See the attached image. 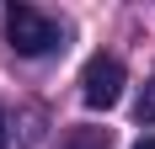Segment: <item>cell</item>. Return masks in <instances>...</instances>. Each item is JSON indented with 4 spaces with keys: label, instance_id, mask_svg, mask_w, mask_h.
<instances>
[{
    "label": "cell",
    "instance_id": "cell-1",
    "mask_svg": "<svg viewBox=\"0 0 155 149\" xmlns=\"http://www.w3.org/2000/svg\"><path fill=\"white\" fill-rule=\"evenodd\" d=\"M5 43L21 59H43V53L64 48V27L54 16H43L38 5H5Z\"/></svg>",
    "mask_w": 155,
    "mask_h": 149
},
{
    "label": "cell",
    "instance_id": "cell-2",
    "mask_svg": "<svg viewBox=\"0 0 155 149\" xmlns=\"http://www.w3.org/2000/svg\"><path fill=\"white\" fill-rule=\"evenodd\" d=\"M118 96H123V59H112V53L86 59V69H80V101L91 112H107V106H118Z\"/></svg>",
    "mask_w": 155,
    "mask_h": 149
},
{
    "label": "cell",
    "instance_id": "cell-3",
    "mask_svg": "<svg viewBox=\"0 0 155 149\" xmlns=\"http://www.w3.org/2000/svg\"><path fill=\"white\" fill-rule=\"evenodd\" d=\"M59 149H112V128H70Z\"/></svg>",
    "mask_w": 155,
    "mask_h": 149
},
{
    "label": "cell",
    "instance_id": "cell-4",
    "mask_svg": "<svg viewBox=\"0 0 155 149\" xmlns=\"http://www.w3.org/2000/svg\"><path fill=\"white\" fill-rule=\"evenodd\" d=\"M134 117H139L144 128H155V80H144V90H139V101H134Z\"/></svg>",
    "mask_w": 155,
    "mask_h": 149
},
{
    "label": "cell",
    "instance_id": "cell-5",
    "mask_svg": "<svg viewBox=\"0 0 155 149\" xmlns=\"http://www.w3.org/2000/svg\"><path fill=\"white\" fill-rule=\"evenodd\" d=\"M0 149H5V112H0Z\"/></svg>",
    "mask_w": 155,
    "mask_h": 149
},
{
    "label": "cell",
    "instance_id": "cell-6",
    "mask_svg": "<svg viewBox=\"0 0 155 149\" xmlns=\"http://www.w3.org/2000/svg\"><path fill=\"white\" fill-rule=\"evenodd\" d=\"M134 149H155V138H139V144H134Z\"/></svg>",
    "mask_w": 155,
    "mask_h": 149
}]
</instances>
